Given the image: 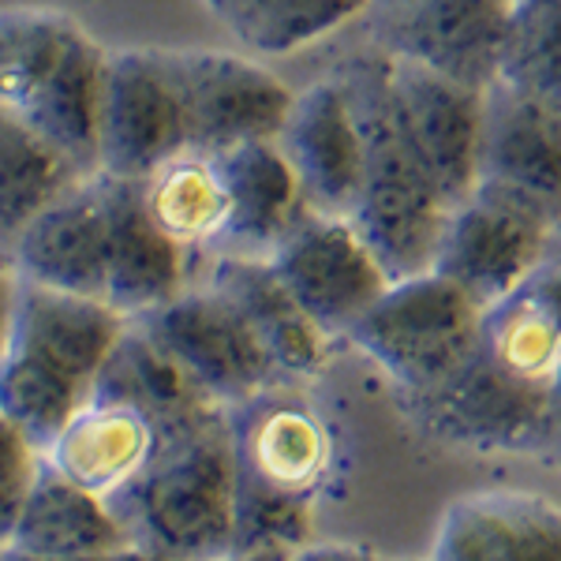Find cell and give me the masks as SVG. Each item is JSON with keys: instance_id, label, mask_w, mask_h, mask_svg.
Masks as SVG:
<instances>
[{"instance_id": "obj_29", "label": "cell", "mask_w": 561, "mask_h": 561, "mask_svg": "<svg viewBox=\"0 0 561 561\" xmlns=\"http://www.w3.org/2000/svg\"><path fill=\"white\" fill-rule=\"evenodd\" d=\"M497 83L561 108V0H517L510 8Z\"/></svg>"}, {"instance_id": "obj_13", "label": "cell", "mask_w": 561, "mask_h": 561, "mask_svg": "<svg viewBox=\"0 0 561 561\" xmlns=\"http://www.w3.org/2000/svg\"><path fill=\"white\" fill-rule=\"evenodd\" d=\"M187 150L184 113L161 49H116L105 60L98 169L147 180Z\"/></svg>"}, {"instance_id": "obj_18", "label": "cell", "mask_w": 561, "mask_h": 561, "mask_svg": "<svg viewBox=\"0 0 561 561\" xmlns=\"http://www.w3.org/2000/svg\"><path fill=\"white\" fill-rule=\"evenodd\" d=\"M15 277L105 300V214L94 173L79 176L12 243Z\"/></svg>"}, {"instance_id": "obj_30", "label": "cell", "mask_w": 561, "mask_h": 561, "mask_svg": "<svg viewBox=\"0 0 561 561\" xmlns=\"http://www.w3.org/2000/svg\"><path fill=\"white\" fill-rule=\"evenodd\" d=\"M42 468V454L23 431L0 415V550H8L20 510Z\"/></svg>"}, {"instance_id": "obj_22", "label": "cell", "mask_w": 561, "mask_h": 561, "mask_svg": "<svg viewBox=\"0 0 561 561\" xmlns=\"http://www.w3.org/2000/svg\"><path fill=\"white\" fill-rule=\"evenodd\" d=\"M192 280H206V285H214L217 293L237 304V311L259 333L262 345H266L280 378L300 382V378H314L325 367L333 337L322 333L311 322V314L293 300L285 280L270 266V259H203V266H198Z\"/></svg>"}, {"instance_id": "obj_32", "label": "cell", "mask_w": 561, "mask_h": 561, "mask_svg": "<svg viewBox=\"0 0 561 561\" xmlns=\"http://www.w3.org/2000/svg\"><path fill=\"white\" fill-rule=\"evenodd\" d=\"M0 561H173L165 554H153V550L139 547H121V550H102V554H79V558H26V554H15V550H0Z\"/></svg>"}, {"instance_id": "obj_5", "label": "cell", "mask_w": 561, "mask_h": 561, "mask_svg": "<svg viewBox=\"0 0 561 561\" xmlns=\"http://www.w3.org/2000/svg\"><path fill=\"white\" fill-rule=\"evenodd\" d=\"M479 307L465 288L449 277L415 274L404 280H389L378 304L348 330V345L404 389V397L427 393L446 382L479 345Z\"/></svg>"}, {"instance_id": "obj_8", "label": "cell", "mask_w": 561, "mask_h": 561, "mask_svg": "<svg viewBox=\"0 0 561 561\" xmlns=\"http://www.w3.org/2000/svg\"><path fill=\"white\" fill-rule=\"evenodd\" d=\"M237 486L314 510L333 472V434L288 378L229 409Z\"/></svg>"}, {"instance_id": "obj_31", "label": "cell", "mask_w": 561, "mask_h": 561, "mask_svg": "<svg viewBox=\"0 0 561 561\" xmlns=\"http://www.w3.org/2000/svg\"><path fill=\"white\" fill-rule=\"evenodd\" d=\"M285 561H389V558H378L359 547H341V542H304V547L288 550Z\"/></svg>"}, {"instance_id": "obj_9", "label": "cell", "mask_w": 561, "mask_h": 561, "mask_svg": "<svg viewBox=\"0 0 561 561\" xmlns=\"http://www.w3.org/2000/svg\"><path fill=\"white\" fill-rule=\"evenodd\" d=\"M184 113L187 150H229L251 139H277L293 90L270 68L221 49H161Z\"/></svg>"}, {"instance_id": "obj_40", "label": "cell", "mask_w": 561, "mask_h": 561, "mask_svg": "<svg viewBox=\"0 0 561 561\" xmlns=\"http://www.w3.org/2000/svg\"><path fill=\"white\" fill-rule=\"evenodd\" d=\"M510 4H517V0H510Z\"/></svg>"}, {"instance_id": "obj_20", "label": "cell", "mask_w": 561, "mask_h": 561, "mask_svg": "<svg viewBox=\"0 0 561 561\" xmlns=\"http://www.w3.org/2000/svg\"><path fill=\"white\" fill-rule=\"evenodd\" d=\"M479 180L528 195L550 221H561V108L494 83L486 90Z\"/></svg>"}, {"instance_id": "obj_6", "label": "cell", "mask_w": 561, "mask_h": 561, "mask_svg": "<svg viewBox=\"0 0 561 561\" xmlns=\"http://www.w3.org/2000/svg\"><path fill=\"white\" fill-rule=\"evenodd\" d=\"M550 232L554 221L528 195L497 180H479L460 203L449 206L434 274L465 288L479 307H491L539 262H547Z\"/></svg>"}, {"instance_id": "obj_12", "label": "cell", "mask_w": 561, "mask_h": 561, "mask_svg": "<svg viewBox=\"0 0 561 561\" xmlns=\"http://www.w3.org/2000/svg\"><path fill=\"white\" fill-rule=\"evenodd\" d=\"M270 266L285 280L293 300L311 314V322L333 341L348 337L352 325L389 288L382 262L348 217L307 214L274 248Z\"/></svg>"}, {"instance_id": "obj_10", "label": "cell", "mask_w": 561, "mask_h": 561, "mask_svg": "<svg viewBox=\"0 0 561 561\" xmlns=\"http://www.w3.org/2000/svg\"><path fill=\"white\" fill-rule=\"evenodd\" d=\"M550 386L524 382L476 345L446 382L409 397L415 420L438 442L486 454H542Z\"/></svg>"}, {"instance_id": "obj_38", "label": "cell", "mask_w": 561, "mask_h": 561, "mask_svg": "<svg viewBox=\"0 0 561 561\" xmlns=\"http://www.w3.org/2000/svg\"><path fill=\"white\" fill-rule=\"evenodd\" d=\"M214 4H217V0H206V8H210V12H214Z\"/></svg>"}, {"instance_id": "obj_3", "label": "cell", "mask_w": 561, "mask_h": 561, "mask_svg": "<svg viewBox=\"0 0 561 561\" xmlns=\"http://www.w3.org/2000/svg\"><path fill=\"white\" fill-rule=\"evenodd\" d=\"M131 542L173 561H217L237 550V454L229 409L161 442L158 457L108 497Z\"/></svg>"}, {"instance_id": "obj_35", "label": "cell", "mask_w": 561, "mask_h": 561, "mask_svg": "<svg viewBox=\"0 0 561 561\" xmlns=\"http://www.w3.org/2000/svg\"><path fill=\"white\" fill-rule=\"evenodd\" d=\"M288 550H232V554L217 561H285Z\"/></svg>"}, {"instance_id": "obj_34", "label": "cell", "mask_w": 561, "mask_h": 561, "mask_svg": "<svg viewBox=\"0 0 561 561\" xmlns=\"http://www.w3.org/2000/svg\"><path fill=\"white\" fill-rule=\"evenodd\" d=\"M12 296H15V270L12 262L0 255V352L8 341V319H12Z\"/></svg>"}, {"instance_id": "obj_11", "label": "cell", "mask_w": 561, "mask_h": 561, "mask_svg": "<svg viewBox=\"0 0 561 561\" xmlns=\"http://www.w3.org/2000/svg\"><path fill=\"white\" fill-rule=\"evenodd\" d=\"M510 0H397L370 12V45L393 60L491 90L502 65Z\"/></svg>"}, {"instance_id": "obj_2", "label": "cell", "mask_w": 561, "mask_h": 561, "mask_svg": "<svg viewBox=\"0 0 561 561\" xmlns=\"http://www.w3.org/2000/svg\"><path fill=\"white\" fill-rule=\"evenodd\" d=\"M124 325L128 319L105 300L15 277L0 352V415L23 431L38 454L87 404Z\"/></svg>"}, {"instance_id": "obj_37", "label": "cell", "mask_w": 561, "mask_h": 561, "mask_svg": "<svg viewBox=\"0 0 561 561\" xmlns=\"http://www.w3.org/2000/svg\"><path fill=\"white\" fill-rule=\"evenodd\" d=\"M378 4H397V0H375V4H370V8H378Z\"/></svg>"}, {"instance_id": "obj_1", "label": "cell", "mask_w": 561, "mask_h": 561, "mask_svg": "<svg viewBox=\"0 0 561 561\" xmlns=\"http://www.w3.org/2000/svg\"><path fill=\"white\" fill-rule=\"evenodd\" d=\"M333 76L348 90L364 142V173L348 221L382 262L389 280L427 274L434 270L449 203L401 121L389 57L378 45H367L341 60Z\"/></svg>"}, {"instance_id": "obj_27", "label": "cell", "mask_w": 561, "mask_h": 561, "mask_svg": "<svg viewBox=\"0 0 561 561\" xmlns=\"http://www.w3.org/2000/svg\"><path fill=\"white\" fill-rule=\"evenodd\" d=\"M83 176L57 147L0 105V255L65 187Z\"/></svg>"}, {"instance_id": "obj_28", "label": "cell", "mask_w": 561, "mask_h": 561, "mask_svg": "<svg viewBox=\"0 0 561 561\" xmlns=\"http://www.w3.org/2000/svg\"><path fill=\"white\" fill-rule=\"evenodd\" d=\"M367 12V0H217L214 15L259 57H285L341 31Z\"/></svg>"}, {"instance_id": "obj_19", "label": "cell", "mask_w": 561, "mask_h": 561, "mask_svg": "<svg viewBox=\"0 0 561 561\" xmlns=\"http://www.w3.org/2000/svg\"><path fill=\"white\" fill-rule=\"evenodd\" d=\"M434 561H561V505L531 491H479L449 505Z\"/></svg>"}, {"instance_id": "obj_15", "label": "cell", "mask_w": 561, "mask_h": 561, "mask_svg": "<svg viewBox=\"0 0 561 561\" xmlns=\"http://www.w3.org/2000/svg\"><path fill=\"white\" fill-rule=\"evenodd\" d=\"M274 142L300 184L307 210L330 217L352 214L364 173V142L348 90L337 76L319 79L293 98Z\"/></svg>"}, {"instance_id": "obj_26", "label": "cell", "mask_w": 561, "mask_h": 561, "mask_svg": "<svg viewBox=\"0 0 561 561\" xmlns=\"http://www.w3.org/2000/svg\"><path fill=\"white\" fill-rule=\"evenodd\" d=\"M142 195L153 214V221L173 237L192 259H210L221 240L229 198L225 180L217 169V153L184 150L173 161L142 180Z\"/></svg>"}, {"instance_id": "obj_7", "label": "cell", "mask_w": 561, "mask_h": 561, "mask_svg": "<svg viewBox=\"0 0 561 561\" xmlns=\"http://www.w3.org/2000/svg\"><path fill=\"white\" fill-rule=\"evenodd\" d=\"M131 322H139L221 409H237L248 397L280 382V370L259 333L237 311V304L206 280H192L169 304Z\"/></svg>"}, {"instance_id": "obj_14", "label": "cell", "mask_w": 561, "mask_h": 561, "mask_svg": "<svg viewBox=\"0 0 561 561\" xmlns=\"http://www.w3.org/2000/svg\"><path fill=\"white\" fill-rule=\"evenodd\" d=\"M105 214V304L139 319L192 285V255L153 221L142 180L94 169Z\"/></svg>"}, {"instance_id": "obj_21", "label": "cell", "mask_w": 561, "mask_h": 561, "mask_svg": "<svg viewBox=\"0 0 561 561\" xmlns=\"http://www.w3.org/2000/svg\"><path fill=\"white\" fill-rule=\"evenodd\" d=\"M217 169L225 180L229 217H225L221 240L210 259H270L277 243L311 214L274 139H251L240 147L217 150Z\"/></svg>"}, {"instance_id": "obj_23", "label": "cell", "mask_w": 561, "mask_h": 561, "mask_svg": "<svg viewBox=\"0 0 561 561\" xmlns=\"http://www.w3.org/2000/svg\"><path fill=\"white\" fill-rule=\"evenodd\" d=\"M479 352L524 382H554L561 370V262H539L502 300L483 307Z\"/></svg>"}, {"instance_id": "obj_16", "label": "cell", "mask_w": 561, "mask_h": 561, "mask_svg": "<svg viewBox=\"0 0 561 561\" xmlns=\"http://www.w3.org/2000/svg\"><path fill=\"white\" fill-rule=\"evenodd\" d=\"M389 76H393L401 121L415 150H420L423 165L431 169L446 203H460L479 184L486 90H472L438 76V71L393 57H389Z\"/></svg>"}, {"instance_id": "obj_33", "label": "cell", "mask_w": 561, "mask_h": 561, "mask_svg": "<svg viewBox=\"0 0 561 561\" xmlns=\"http://www.w3.org/2000/svg\"><path fill=\"white\" fill-rule=\"evenodd\" d=\"M542 454L561 460V370L547 393V427H542Z\"/></svg>"}, {"instance_id": "obj_4", "label": "cell", "mask_w": 561, "mask_h": 561, "mask_svg": "<svg viewBox=\"0 0 561 561\" xmlns=\"http://www.w3.org/2000/svg\"><path fill=\"white\" fill-rule=\"evenodd\" d=\"M108 53L57 8L0 12V105L83 176L98 169Z\"/></svg>"}, {"instance_id": "obj_25", "label": "cell", "mask_w": 561, "mask_h": 561, "mask_svg": "<svg viewBox=\"0 0 561 561\" xmlns=\"http://www.w3.org/2000/svg\"><path fill=\"white\" fill-rule=\"evenodd\" d=\"M90 393L128 401L135 409L153 415L165 431H180V427H187V423L221 409V404L210 401V397L184 375V367L131 319L124 325L121 341L108 352L105 367L98 370Z\"/></svg>"}, {"instance_id": "obj_24", "label": "cell", "mask_w": 561, "mask_h": 561, "mask_svg": "<svg viewBox=\"0 0 561 561\" xmlns=\"http://www.w3.org/2000/svg\"><path fill=\"white\" fill-rule=\"evenodd\" d=\"M121 547H131V536L113 505L42 465L8 550L26 558H79Z\"/></svg>"}, {"instance_id": "obj_17", "label": "cell", "mask_w": 561, "mask_h": 561, "mask_svg": "<svg viewBox=\"0 0 561 561\" xmlns=\"http://www.w3.org/2000/svg\"><path fill=\"white\" fill-rule=\"evenodd\" d=\"M169 434L173 431L135 404L90 393L83 409L42 449V465L108 502L158 457Z\"/></svg>"}, {"instance_id": "obj_39", "label": "cell", "mask_w": 561, "mask_h": 561, "mask_svg": "<svg viewBox=\"0 0 561 561\" xmlns=\"http://www.w3.org/2000/svg\"><path fill=\"white\" fill-rule=\"evenodd\" d=\"M420 561H434V558H420Z\"/></svg>"}, {"instance_id": "obj_36", "label": "cell", "mask_w": 561, "mask_h": 561, "mask_svg": "<svg viewBox=\"0 0 561 561\" xmlns=\"http://www.w3.org/2000/svg\"><path fill=\"white\" fill-rule=\"evenodd\" d=\"M547 259L561 262V221L554 225V232H550V255H547Z\"/></svg>"}]
</instances>
